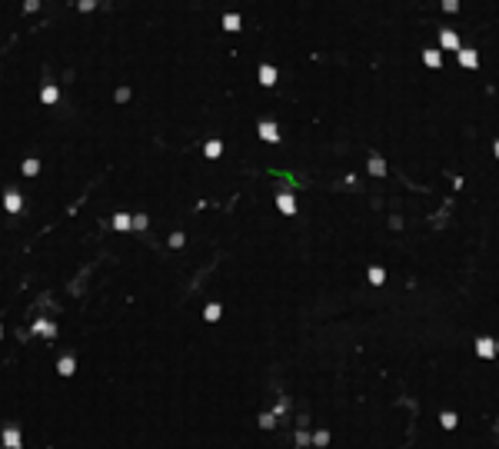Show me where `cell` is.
Returning <instances> with one entry per match:
<instances>
[{"label": "cell", "instance_id": "1", "mask_svg": "<svg viewBox=\"0 0 499 449\" xmlns=\"http://www.w3.org/2000/svg\"><path fill=\"white\" fill-rule=\"evenodd\" d=\"M3 446H7V449H20V429H17V426H7V429H3Z\"/></svg>", "mask_w": 499, "mask_h": 449}, {"label": "cell", "instance_id": "2", "mask_svg": "<svg viewBox=\"0 0 499 449\" xmlns=\"http://www.w3.org/2000/svg\"><path fill=\"white\" fill-rule=\"evenodd\" d=\"M476 350H479V356H493V353H496L493 339H479V346H476Z\"/></svg>", "mask_w": 499, "mask_h": 449}, {"label": "cell", "instance_id": "3", "mask_svg": "<svg viewBox=\"0 0 499 449\" xmlns=\"http://www.w3.org/2000/svg\"><path fill=\"white\" fill-rule=\"evenodd\" d=\"M57 370H60L63 376H70V373H74V359H70V356H67V359H60V366H57Z\"/></svg>", "mask_w": 499, "mask_h": 449}, {"label": "cell", "instance_id": "4", "mask_svg": "<svg viewBox=\"0 0 499 449\" xmlns=\"http://www.w3.org/2000/svg\"><path fill=\"white\" fill-rule=\"evenodd\" d=\"M439 423H443L446 429H453V426H456V412H443V416H439Z\"/></svg>", "mask_w": 499, "mask_h": 449}, {"label": "cell", "instance_id": "5", "mask_svg": "<svg viewBox=\"0 0 499 449\" xmlns=\"http://www.w3.org/2000/svg\"><path fill=\"white\" fill-rule=\"evenodd\" d=\"M7 210H20V196H17V193H7Z\"/></svg>", "mask_w": 499, "mask_h": 449}, {"label": "cell", "instance_id": "6", "mask_svg": "<svg viewBox=\"0 0 499 449\" xmlns=\"http://www.w3.org/2000/svg\"><path fill=\"white\" fill-rule=\"evenodd\" d=\"M263 137H266V140H277V130H273V123H263Z\"/></svg>", "mask_w": 499, "mask_h": 449}]
</instances>
